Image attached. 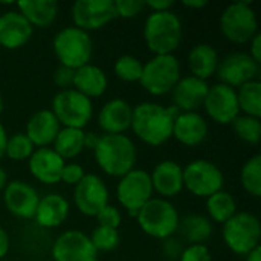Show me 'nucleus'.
I'll return each mask as SVG.
<instances>
[{"instance_id":"obj_47","label":"nucleus","mask_w":261,"mask_h":261,"mask_svg":"<svg viewBox=\"0 0 261 261\" xmlns=\"http://www.w3.org/2000/svg\"><path fill=\"white\" fill-rule=\"evenodd\" d=\"M98 139H99V135H96L93 132H84V150L86 148L93 150L98 144Z\"/></svg>"},{"instance_id":"obj_50","label":"nucleus","mask_w":261,"mask_h":261,"mask_svg":"<svg viewBox=\"0 0 261 261\" xmlns=\"http://www.w3.org/2000/svg\"><path fill=\"white\" fill-rule=\"evenodd\" d=\"M246 257V261H261V246H257V248H254L248 255H245Z\"/></svg>"},{"instance_id":"obj_44","label":"nucleus","mask_w":261,"mask_h":261,"mask_svg":"<svg viewBox=\"0 0 261 261\" xmlns=\"http://www.w3.org/2000/svg\"><path fill=\"white\" fill-rule=\"evenodd\" d=\"M174 6L173 0H147L145 8L151 9V12H164V11H171Z\"/></svg>"},{"instance_id":"obj_32","label":"nucleus","mask_w":261,"mask_h":261,"mask_svg":"<svg viewBox=\"0 0 261 261\" xmlns=\"http://www.w3.org/2000/svg\"><path fill=\"white\" fill-rule=\"evenodd\" d=\"M237 101L240 113L254 118L261 116V83L258 80L249 81L237 89Z\"/></svg>"},{"instance_id":"obj_10","label":"nucleus","mask_w":261,"mask_h":261,"mask_svg":"<svg viewBox=\"0 0 261 261\" xmlns=\"http://www.w3.org/2000/svg\"><path fill=\"white\" fill-rule=\"evenodd\" d=\"M116 197L128 216L136 219L141 208L153 197L150 173L142 168H133L122 176L116 187Z\"/></svg>"},{"instance_id":"obj_39","label":"nucleus","mask_w":261,"mask_h":261,"mask_svg":"<svg viewBox=\"0 0 261 261\" xmlns=\"http://www.w3.org/2000/svg\"><path fill=\"white\" fill-rule=\"evenodd\" d=\"M96 222H98V226H106V228H113V229H118L121 222H122V216H121V211L113 206V205H107L104 206L96 216H95Z\"/></svg>"},{"instance_id":"obj_18","label":"nucleus","mask_w":261,"mask_h":261,"mask_svg":"<svg viewBox=\"0 0 261 261\" xmlns=\"http://www.w3.org/2000/svg\"><path fill=\"white\" fill-rule=\"evenodd\" d=\"M208 89V81L199 80L193 75L180 76V80L171 90V106L176 107L180 113L197 112L200 107H203Z\"/></svg>"},{"instance_id":"obj_45","label":"nucleus","mask_w":261,"mask_h":261,"mask_svg":"<svg viewBox=\"0 0 261 261\" xmlns=\"http://www.w3.org/2000/svg\"><path fill=\"white\" fill-rule=\"evenodd\" d=\"M249 57L255 61V63H261V34L258 32L251 41H249Z\"/></svg>"},{"instance_id":"obj_13","label":"nucleus","mask_w":261,"mask_h":261,"mask_svg":"<svg viewBox=\"0 0 261 261\" xmlns=\"http://www.w3.org/2000/svg\"><path fill=\"white\" fill-rule=\"evenodd\" d=\"M216 73L222 84L237 90L240 86L257 80L260 64L255 63L248 52H232L219 61Z\"/></svg>"},{"instance_id":"obj_19","label":"nucleus","mask_w":261,"mask_h":261,"mask_svg":"<svg viewBox=\"0 0 261 261\" xmlns=\"http://www.w3.org/2000/svg\"><path fill=\"white\" fill-rule=\"evenodd\" d=\"M64 161L54 151L52 147L35 148L32 156L28 159V167L34 179L44 185H55L61 182V171Z\"/></svg>"},{"instance_id":"obj_43","label":"nucleus","mask_w":261,"mask_h":261,"mask_svg":"<svg viewBox=\"0 0 261 261\" xmlns=\"http://www.w3.org/2000/svg\"><path fill=\"white\" fill-rule=\"evenodd\" d=\"M164 242V254L168 257V258H171V260H179V257H180V254H182V251H184V246H182V242L180 240H176V239H173V237H170V239H167V240H162Z\"/></svg>"},{"instance_id":"obj_46","label":"nucleus","mask_w":261,"mask_h":261,"mask_svg":"<svg viewBox=\"0 0 261 261\" xmlns=\"http://www.w3.org/2000/svg\"><path fill=\"white\" fill-rule=\"evenodd\" d=\"M9 246H11L9 236L6 232V229L0 226V260H5V257L8 255Z\"/></svg>"},{"instance_id":"obj_11","label":"nucleus","mask_w":261,"mask_h":261,"mask_svg":"<svg viewBox=\"0 0 261 261\" xmlns=\"http://www.w3.org/2000/svg\"><path fill=\"white\" fill-rule=\"evenodd\" d=\"M225 177L222 170L208 159H196L184 168V188L193 196L208 199L223 190Z\"/></svg>"},{"instance_id":"obj_34","label":"nucleus","mask_w":261,"mask_h":261,"mask_svg":"<svg viewBox=\"0 0 261 261\" xmlns=\"http://www.w3.org/2000/svg\"><path fill=\"white\" fill-rule=\"evenodd\" d=\"M232 130L234 133L246 144L257 145L261 141V121L260 118L248 116V115H239L232 121Z\"/></svg>"},{"instance_id":"obj_31","label":"nucleus","mask_w":261,"mask_h":261,"mask_svg":"<svg viewBox=\"0 0 261 261\" xmlns=\"http://www.w3.org/2000/svg\"><path fill=\"white\" fill-rule=\"evenodd\" d=\"M208 219L216 223H226L237 213V200L225 190H220L206 199Z\"/></svg>"},{"instance_id":"obj_48","label":"nucleus","mask_w":261,"mask_h":261,"mask_svg":"<svg viewBox=\"0 0 261 261\" xmlns=\"http://www.w3.org/2000/svg\"><path fill=\"white\" fill-rule=\"evenodd\" d=\"M6 142H8V133L5 125L0 122V159L5 158V151H6Z\"/></svg>"},{"instance_id":"obj_35","label":"nucleus","mask_w":261,"mask_h":261,"mask_svg":"<svg viewBox=\"0 0 261 261\" xmlns=\"http://www.w3.org/2000/svg\"><path fill=\"white\" fill-rule=\"evenodd\" d=\"M142 67L144 64L141 63V60L133 55H121L113 64L115 75L125 83H139Z\"/></svg>"},{"instance_id":"obj_1","label":"nucleus","mask_w":261,"mask_h":261,"mask_svg":"<svg viewBox=\"0 0 261 261\" xmlns=\"http://www.w3.org/2000/svg\"><path fill=\"white\" fill-rule=\"evenodd\" d=\"M179 113L173 106L167 107L148 101L141 102L133 107L130 128L144 144L159 147L173 138V125Z\"/></svg>"},{"instance_id":"obj_37","label":"nucleus","mask_w":261,"mask_h":261,"mask_svg":"<svg viewBox=\"0 0 261 261\" xmlns=\"http://www.w3.org/2000/svg\"><path fill=\"white\" fill-rule=\"evenodd\" d=\"M89 237H90V242L98 254L110 252V251L116 249L121 242L119 231L113 229V228H106V226H96Z\"/></svg>"},{"instance_id":"obj_6","label":"nucleus","mask_w":261,"mask_h":261,"mask_svg":"<svg viewBox=\"0 0 261 261\" xmlns=\"http://www.w3.org/2000/svg\"><path fill=\"white\" fill-rule=\"evenodd\" d=\"M222 237L229 251L237 255H248L254 248L260 246V220L252 213L237 211L226 223H223Z\"/></svg>"},{"instance_id":"obj_30","label":"nucleus","mask_w":261,"mask_h":261,"mask_svg":"<svg viewBox=\"0 0 261 261\" xmlns=\"http://www.w3.org/2000/svg\"><path fill=\"white\" fill-rule=\"evenodd\" d=\"M54 151L66 162V159H73L84 151V130L80 128H60L54 144Z\"/></svg>"},{"instance_id":"obj_53","label":"nucleus","mask_w":261,"mask_h":261,"mask_svg":"<svg viewBox=\"0 0 261 261\" xmlns=\"http://www.w3.org/2000/svg\"><path fill=\"white\" fill-rule=\"evenodd\" d=\"M0 261H9V260H0Z\"/></svg>"},{"instance_id":"obj_26","label":"nucleus","mask_w":261,"mask_h":261,"mask_svg":"<svg viewBox=\"0 0 261 261\" xmlns=\"http://www.w3.org/2000/svg\"><path fill=\"white\" fill-rule=\"evenodd\" d=\"M107 86H109V78L106 72L92 63L78 67L73 73L72 89H75L76 92H80L89 99L102 96L107 90Z\"/></svg>"},{"instance_id":"obj_22","label":"nucleus","mask_w":261,"mask_h":261,"mask_svg":"<svg viewBox=\"0 0 261 261\" xmlns=\"http://www.w3.org/2000/svg\"><path fill=\"white\" fill-rule=\"evenodd\" d=\"M34 28L18 11H6L0 15V46L9 50L23 47L32 37Z\"/></svg>"},{"instance_id":"obj_9","label":"nucleus","mask_w":261,"mask_h":261,"mask_svg":"<svg viewBox=\"0 0 261 261\" xmlns=\"http://www.w3.org/2000/svg\"><path fill=\"white\" fill-rule=\"evenodd\" d=\"M52 113L60 125L83 130L93 116L92 99L86 98L75 89L60 90L52 99Z\"/></svg>"},{"instance_id":"obj_29","label":"nucleus","mask_w":261,"mask_h":261,"mask_svg":"<svg viewBox=\"0 0 261 261\" xmlns=\"http://www.w3.org/2000/svg\"><path fill=\"white\" fill-rule=\"evenodd\" d=\"M177 232L190 245H203L213 234V223L206 216L202 214H188L184 219H179Z\"/></svg>"},{"instance_id":"obj_7","label":"nucleus","mask_w":261,"mask_h":261,"mask_svg":"<svg viewBox=\"0 0 261 261\" xmlns=\"http://www.w3.org/2000/svg\"><path fill=\"white\" fill-rule=\"evenodd\" d=\"M219 23L223 37L234 44H246L258 34L257 14L249 2H234L228 5Z\"/></svg>"},{"instance_id":"obj_15","label":"nucleus","mask_w":261,"mask_h":261,"mask_svg":"<svg viewBox=\"0 0 261 261\" xmlns=\"http://www.w3.org/2000/svg\"><path fill=\"white\" fill-rule=\"evenodd\" d=\"M52 258L54 261H98V252L86 232L69 229L54 242Z\"/></svg>"},{"instance_id":"obj_38","label":"nucleus","mask_w":261,"mask_h":261,"mask_svg":"<svg viewBox=\"0 0 261 261\" xmlns=\"http://www.w3.org/2000/svg\"><path fill=\"white\" fill-rule=\"evenodd\" d=\"M113 5L116 15L122 18H133L145 9L144 0H115Z\"/></svg>"},{"instance_id":"obj_33","label":"nucleus","mask_w":261,"mask_h":261,"mask_svg":"<svg viewBox=\"0 0 261 261\" xmlns=\"http://www.w3.org/2000/svg\"><path fill=\"white\" fill-rule=\"evenodd\" d=\"M240 182L243 190L252 196H261V154H254L245 162L240 171Z\"/></svg>"},{"instance_id":"obj_52","label":"nucleus","mask_w":261,"mask_h":261,"mask_svg":"<svg viewBox=\"0 0 261 261\" xmlns=\"http://www.w3.org/2000/svg\"><path fill=\"white\" fill-rule=\"evenodd\" d=\"M2 110H3V98L0 95V113H2Z\"/></svg>"},{"instance_id":"obj_8","label":"nucleus","mask_w":261,"mask_h":261,"mask_svg":"<svg viewBox=\"0 0 261 261\" xmlns=\"http://www.w3.org/2000/svg\"><path fill=\"white\" fill-rule=\"evenodd\" d=\"M180 76V63L176 55H154L144 64L139 83L150 95L162 96L171 93Z\"/></svg>"},{"instance_id":"obj_42","label":"nucleus","mask_w":261,"mask_h":261,"mask_svg":"<svg viewBox=\"0 0 261 261\" xmlns=\"http://www.w3.org/2000/svg\"><path fill=\"white\" fill-rule=\"evenodd\" d=\"M73 73H75L73 69L60 66V67L55 70V73H54V83H55L61 90L72 89V84H73Z\"/></svg>"},{"instance_id":"obj_23","label":"nucleus","mask_w":261,"mask_h":261,"mask_svg":"<svg viewBox=\"0 0 261 261\" xmlns=\"http://www.w3.org/2000/svg\"><path fill=\"white\" fill-rule=\"evenodd\" d=\"M61 125L52 110L43 109L37 110L31 115V118L26 122L24 135L29 138V141L34 144L35 148L50 147L60 132Z\"/></svg>"},{"instance_id":"obj_36","label":"nucleus","mask_w":261,"mask_h":261,"mask_svg":"<svg viewBox=\"0 0 261 261\" xmlns=\"http://www.w3.org/2000/svg\"><path fill=\"white\" fill-rule=\"evenodd\" d=\"M34 151H35V147L24 133H15L12 136H8L6 151H5V156L8 159L17 161V162L28 161Z\"/></svg>"},{"instance_id":"obj_12","label":"nucleus","mask_w":261,"mask_h":261,"mask_svg":"<svg viewBox=\"0 0 261 261\" xmlns=\"http://www.w3.org/2000/svg\"><path fill=\"white\" fill-rule=\"evenodd\" d=\"M116 17L113 0H76L72 5L73 26L86 32L98 31Z\"/></svg>"},{"instance_id":"obj_4","label":"nucleus","mask_w":261,"mask_h":261,"mask_svg":"<svg viewBox=\"0 0 261 261\" xmlns=\"http://www.w3.org/2000/svg\"><path fill=\"white\" fill-rule=\"evenodd\" d=\"M179 213L170 200L151 197L138 213L136 220L139 228L150 237L167 240L177 232Z\"/></svg>"},{"instance_id":"obj_40","label":"nucleus","mask_w":261,"mask_h":261,"mask_svg":"<svg viewBox=\"0 0 261 261\" xmlns=\"http://www.w3.org/2000/svg\"><path fill=\"white\" fill-rule=\"evenodd\" d=\"M179 261H213V255L205 245H190L184 248Z\"/></svg>"},{"instance_id":"obj_16","label":"nucleus","mask_w":261,"mask_h":261,"mask_svg":"<svg viewBox=\"0 0 261 261\" xmlns=\"http://www.w3.org/2000/svg\"><path fill=\"white\" fill-rule=\"evenodd\" d=\"M73 203L87 217H95L109 205V188L96 174H86L73 190Z\"/></svg>"},{"instance_id":"obj_27","label":"nucleus","mask_w":261,"mask_h":261,"mask_svg":"<svg viewBox=\"0 0 261 261\" xmlns=\"http://www.w3.org/2000/svg\"><path fill=\"white\" fill-rule=\"evenodd\" d=\"M17 11L32 28H49L58 17V2L55 0H21L15 3Z\"/></svg>"},{"instance_id":"obj_28","label":"nucleus","mask_w":261,"mask_h":261,"mask_svg":"<svg viewBox=\"0 0 261 261\" xmlns=\"http://www.w3.org/2000/svg\"><path fill=\"white\" fill-rule=\"evenodd\" d=\"M219 54L214 46L208 43H199L193 46L188 54V67L193 76L208 81L216 75L219 66Z\"/></svg>"},{"instance_id":"obj_14","label":"nucleus","mask_w":261,"mask_h":261,"mask_svg":"<svg viewBox=\"0 0 261 261\" xmlns=\"http://www.w3.org/2000/svg\"><path fill=\"white\" fill-rule=\"evenodd\" d=\"M203 107L208 116L220 125H231L232 121L242 115L237 101V90L222 83L210 86Z\"/></svg>"},{"instance_id":"obj_51","label":"nucleus","mask_w":261,"mask_h":261,"mask_svg":"<svg viewBox=\"0 0 261 261\" xmlns=\"http://www.w3.org/2000/svg\"><path fill=\"white\" fill-rule=\"evenodd\" d=\"M6 184H8V174H6L5 168H3V167H0V193L5 190Z\"/></svg>"},{"instance_id":"obj_2","label":"nucleus","mask_w":261,"mask_h":261,"mask_svg":"<svg viewBox=\"0 0 261 261\" xmlns=\"http://www.w3.org/2000/svg\"><path fill=\"white\" fill-rule=\"evenodd\" d=\"M93 154L102 173L119 179L135 168L138 159L136 145L127 135H99Z\"/></svg>"},{"instance_id":"obj_25","label":"nucleus","mask_w":261,"mask_h":261,"mask_svg":"<svg viewBox=\"0 0 261 261\" xmlns=\"http://www.w3.org/2000/svg\"><path fill=\"white\" fill-rule=\"evenodd\" d=\"M69 211H70V205L64 196L58 193H49L40 197L34 220L38 226L46 229L58 228L66 222Z\"/></svg>"},{"instance_id":"obj_5","label":"nucleus","mask_w":261,"mask_h":261,"mask_svg":"<svg viewBox=\"0 0 261 261\" xmlns=\"http://www.w3.org/2000/svg\"><path fill=\"white\" fill-rule=\"evenodd\" d=\"M52 47L60 66L73 70L89 64L93 52V43L89 32L75 26H66L60 29L54 37Z\"/></svg>"},{"instance_id":"obj_17","label":"nucleus","mask_w":261,"mask_h":261,"mask_svg":"<svg viewBox=\"0 0 261 261\" xmlns=\"http://www.w3.org/2000/svg\"><path fill=\"white\" fill-rule=\"evenodd\" d=\"M3 202L6 210L14 217L29 220L35 216L40 194L31 184L24 180H11L3 190Z\"/></svg>"},{"instance_id":"obj_24","label":"nucleus","mask_w":261,"mask_h":261,"mask_svg":"<svg viewBox=\"0 0 261 261\" xmlns=\"http://www.w3.org/2000/svg\"><path fill=\"white\" fill-rule=\"evenodd\" d=\"M208 136V122L199 112L179 113L173 125V138L185 147H197Z\"/></svg>"},{"instance_id":"obj_3","label":"nucleus","mask_w":261,"mask_h":261,"mask_svg":"<svg viewBox=\"0 0 261 261\" xmlns=\"http://www.w3.org/2000/svg\"><path fill=\"white\" fill-rule=\"evenodd\" d=\"M184 28L179 15L173 11L150 12L144 23V40L154 55H174L180 46Z\"/></svg>"},{"instance_id":"obj_49","label":"nucleus","mask_w":261,"mask_h":261,"mask_svg":"<svg viewBox=\"0 0 261 261\" xmlns=\"http://www.w3.org/2000/svg\"><path fill=\"white\" fill-rule=\"evenodd\" d=\"M182 5L188 9H203L205 6H208L206 0H184Z\"/></svg>"},{"instance_id":"obj_20","label":"nucleus","mask_w":261,"mask_h":261,"mask_svg":"<svg viewBox=\"0 0 261 261\" xmlns=\"http://www.w3.org/2000/svg\"><path fill=\"white\" fill-rule=\"evenodd\" d=\"M133 107L122 98L107 101L98 113V125L104 135H124L130 130Z\"/></svg>"},{"instance_id":"obj_21","label":"nucleus","mask_w":261,"mask_h":261,"mask_svg":"<svg viewBox=\"0 0 261 261\" xmlns=\"http://www.w3.org/2000/svg\"><path fill=\"white\" fill-rule=\"evenodd\" d=\"M150 179L153 193H158L165 200L176 197L184 190V168L170 159L159 162L153 168Z\"/></svg>"},{"instance_id":"obj_41","label":"nucleus","mask_w":261,"mask_h":261,"mask_svg":"<svg viewBox=\"0 0 261 261\" xmlns=\"http://www.w3.org/2000/svg\"><path fill=\"white\" fill-rule=\"evenodd\" d=\"M86 176L84 168L76 164V162H70V164H64V168L61 171V182L67 184V185H76L81 182V179Z\"/></svg>"}]
</instances>
